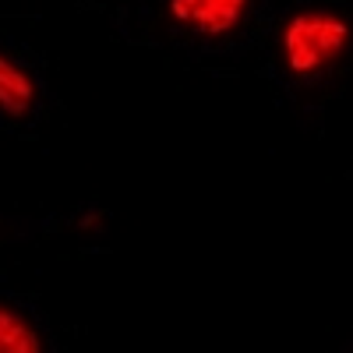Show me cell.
Returning <instances> with one entry per match:
<instances>
[{
    "instance_id": "obj_1",
    "label": "cell",
    "mask_w": 353,
    "mask_h": 353,
    "mask_svg": "<svg viewBox=\"0 0 353 353\" xmlns=\"http://www.w3.org/2000/svg\"><path fill=\"white\" fill-rule=\"evenodd\" d=\"M353 43V25L339 11L304 8L279 28V53L293 78H314L329 71Z\"/></svg>"
},
{
    "instance_id": "obj_2",
    "label": "cell",
    "mask_w": 353,
    "mask_h": 353,
    "mask_svg": "<svg viewBox=\"0 0 353 353\" xmlns=\"http://www.w3.org/2000/svg\"><path fill=\"white\" fill-rule=\"evenodd\" d=\"M251 0H166V14L181 28L205 39L233 36L244 25Z\"/></svg>"
},
{
    "instance_id": "obj_3",
    "label": "cell",
    "mask_w": 353,
    "mask_h": 353,
    "mask_svg": "<svg viewBox=\"0 0 353 353\" xmlns=\"http://www.w3.org/2000/svg\"><path fill=\"white\" fill-rule=\"evenodd\" d=\"M36 103H39V85L32 71L0 50V113L11 117V121H21L36 110Z\"/></svg>"
},
{
    "instance_id": "obj_4",
    "label": "cell",
    "mask_w": 353,
    "mask_h": 353,
    "mask_svg": "<svg viewBox=\"0 0 353 353\" xmlns=\"http://www.w3.org/2000/svg\"><path fill=\"white\" fill-rule=\"evenodd\" d=\"M0 353H46L36 325L11 304H0Z\"/></svg>"
}]
</instances>
